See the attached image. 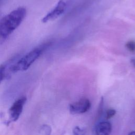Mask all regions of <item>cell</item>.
Here are the masks:
<instances>
[{"mask_svg": "<svg viewBox=\"0 0 135 135\" xmlns=\"http://www.w3.org/2000/svg\"><path fill=\"white\" fill-rule=\"evenodd\" d=\"M26 15L24 7H18L4 16L0 21V38L5 39L22 23Z\"/></svg>", "mask_w": 135, "mask_h": 135, "instance_id": "obj_1", "label": "cell"}, {"mask_svg": "<svg viewBox=\"0 0 135 135\" xmlns=\"http://www.w3.org/2000/svg\"><path fill=\"white\" fill-rule=\"evenodd\" d=\"M49 45V43L43 44L42 46L35 48L26 53L17 62L9 66V72L15 73L27 70L40 56L43 51Z\"/></svg>", "mask_w": 135, "mask_h": 135, "instance_id": "obj_2", "label": "cell"}, {"mask_svg": "<svg viewBox=\"0 0 135 135\" xmlns=\"http://www.w3.org/2000/svg\"><path fill=\"white\" fill-rule=\"evenodd\" d=\"M73 1V0H60L56 6L42 18L41 20L42 22L45 23L53 21L60 17L64 13Z\"/></svg>", "mask_w": 135, "mask_h": 135, "instance_id": "obj_3", "label": "cell"}, {"mask_svg": "<svg viewBox=\"0 0 135 135\" xmlns=\"http://www.w3.org/2000/svg\"><path fill=\"white\" fill-rule=\"evenodd\" d=\"M26 97H22L16 100L11 105L8 114L11 122H15L20 118L26 101Z\"/></svg>", "mask_w": 135, "mask_h": 135, "instance_id": "obj_4", "label": "cell"}, {"mask_svg": "<svg viewBox=\"0 0 135 135\" xmlns=\"http://www.w3.org/2000/svg\"><path fill=\"white\" fill-rule=\"evenodd\" d=\"M91 107L89 99L83 98L69 105L70 112L72 114H80L88 111Z\"/></svg>", "mask_w": 135, "mask_h": 135, "instance_id": "obj_5", "label": "cell"}, {"mask_svg": "<svg viewBox=\"0 0 135 135\" xmlns=\"http://www.w3.org/2000/svg\"><path fill=\"white\" fill-rule=\"evenodd\" d=\"M94 131L98 135H108L112 131V125L109 121H102L95 126Z\"/></svg>", "mask_w": 135, "mask_h": 135, "instance_id": "obj_6", "label": "cell"}, {"mask_svg": "<svg viewBox=\"0 0 135 135\" xmlns=\"http://www.w3.org/2000/svg\"><path fill=\"white\" fill-rule=\"evenodd\" d=\"M7 64H3L0 65V84L6 76Z\"/></svg>", "mask_w": 135, "mask_h": 135, "instance_id": "obj_7", "label": "cell"}, {"mask_svg": "<svg viewBox=\"0 0 135 135\" xmlns=\"http://www.w3.org/2000/svg\"><path fill=\"white\" fill-rule=\"evenodd\" d=\"M126 46L129 51L134 52L135 51V42L133 41H130L126 43Z\"/></svg>", "mask_w": 135, "mask_h": 135, "instance_id": "obj_8", "label": "cell"}, {"mask_svg": "<svg viewBox=\"0 0 135 135\" xmlns=\"http://www.w3.org/2000/svg\"><path fill=\"white\" fill-rule=\"evenodd\" d=\"M116 113V111L113 109H109L106 112V118L107 119H110L111 118L113 117Z\"/></svg>", "mask_w": 135, "mask_h": 135, "instance_id": "obj_9", "label": "cell"}, {"mask_svg": "<svg viewBox=\"0 0 135 135\" xmlns=\"http://www.w3.org/2000/svg\"><path fill=\"white\" fill-rule=\"evenodd\" d=\"M83 130L80 129L79 127H76L74 129H73V133L75 134H83Z\"/></svg>", "mask_w": 135, "mask_h": 135, "instance_id": "obj_10", "label": "cell"}, {"mask_svg": "<svg viewBox=\"0 0 135 135\" xmlns=\"http://www.w3.org/2000/svg\"><path fill=\"white\" fill-rule=\"evenodd\" d=\"M130 62H131V63L135 67V59H132Z\"/></svg>", "mask_w": 135, "mask_h": 135, "instance_id": "obj_11", "label": "cell"}, {"mask_svg": "<svg viewBox=\"0 0 135 135\" xmlns=\"http://www.w3.org/2000/svg\"><path fill=\"white\" fill-rule=\"evenodd\" d=\"M4 1V0H0V6H1V5L2 4V3Z\"/></svg>", "mask_w": 135, "mask_h": 135, "instance_id": "obj_12", "label": "cell"}, {"mask_svg": "<svg viewBox=\"0 0 135 135\" xmlns=\"http://www.w3.org/2000/svg\"><path fill=\"white\" fill-rule=\"evenodd\" d=\"M130 134H135V131H134V132H132L130 133Z\"/></svg>", "mask_w": 135, "mask_h": 135, "instance_id": "obj_13", "label": "cell"}]
</instances>
